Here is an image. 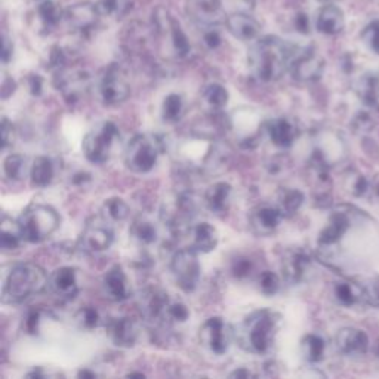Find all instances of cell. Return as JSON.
<instances>
[{"label": "cell", "instance_id": "1", "mask_svg": "<svg viewBox=\"0 0 379 379\" xmlns=\"http://www.w3.org/2000/svg\"><path fill=\"white\" fill-rule=\"evenodd\" d=\"M280 326H282V316L273 310L264 308L254 311L246 317L234 335L244 351L267 354L274 347Z\"/></svg>", "mask_w": 379, "mask_h": 379}, {"label": "cell", "instance_id": "2", "mask_svg": "<svg viewBox=\"0 0 379 379\" xmlns=\"http://www.w3.org/2000/svg\"><path fill=\"white\" fill-rule=\"evenodd\" d=\"M290 51L276 36L259 39L249 51L248 62L252 74L262 84H273L285 74L290 65Z\"/></svg>", "mask_w": 379, "mask_h": 379}, {"label": "cell", "instance_id": "3", "mask_svg": "<svg viewBox=\"0 0 379 379\" xmlns=\"http://www.w3.org/2000/svg\"><path fill=\"white\" fill-rule=\"evenodd\" d=\"M46 271L35 262H18L4 276V304H21L47 288Z\"/></svg>", "mask_w": 379, "mask_h": 379}, {"label": "cell", "instance_id": "4", "mask_svg": "<svg viewBox=\"0 0 379 379\" xmlns=\"http://www.w3.org/2000/svg\"><path fill=\"white\" fill-rule=\"evenodd\" d=\"M58 212L47 205H31L18 218V224L26 242L40 243L51 237L60 227Z\"/></svg>", "mask_w": 379, "mask_h": 379}, {"label": "cell", "instance_id": "5", "mask_svg": "<svg viewBox=\"0 0 379 379\" xmlns=\"http://www.w3.org/2000/svg\"><path fill=\"white\" fill-rule=\"evenodd\" d=\"M162 152L163 141L157 135H135L125 148L126 168L135 174H148L157 164Z\"/></svg>", "mask_w": 379, "mask_h": 379}, {"label": "cell", "instance_id": "6", "mask_svg": "<svg viewBox=\"0 0 379 379\" xmlns=\"http://www.w3.org/2000/svg\"><path fill=\"white\" fill-rule=\"evenodd\" d=\"M118 135L119 129L113 122L104 120L95 125L84 138V144H81L85 157L91 163H106L111 156L114 141H116Z\"/></svg>", "mask_w": 379, "mask_h": 379}, {"label": "cell", "instance_id": "7", "mask_svg": "<svg viewBox=\"0 0 379 379\" xmlns=\"http://www.w3.org/2000/svg\"><path fill=\"white\" fill-rule=\"evenodd\" d=\"M197 251L193 248L178 251L171 259V271L175 283L184 292H194L200 282V262L197 258Z\"/></svg>", "mask_w": 379, "mask_h": 379}, {"label": "cell", "instance_id": "8", "mask_svg": "<svg viewBox=\"0 0 379 379\" xmlns=\"http://www.w3.org/2000/svg\"><path fill=\"white\" fill-rule=\"evenodd\" d=\"M234 336L232 326L221 317L208 319L199 331V339L203 347L217 356H222L228 351Z\"/></svg>", "mask_w": 379, "mask_h": 379}, {"label": "cell", "instance_id": "9", "mask_svg": "<svg viewBox=\"0 0 379 379\" xmlns=\"http://www.w3.org/2000/svg\"><path fill=\"white\" fill-rule=\"evenodd\" d=\"M114 242V230L111 222L100 218H92L84 228V233L79 240V248L89 254H100L107 249Z\"/></svg>", "mask_w": 379, "mask_h": 379}, {"label": "cell", "instance_id": "10", "mask_svg": "<svg viewBox=\"0 0 379 379\" xmlns=\"http://www.w3.org/2000/svg\"><path fill=\"white\" fill-rule=\"evenodd\" d=\"M129 94V84L118 69L107 70L98 80L96 96L104 106H119L128 100Z\"/></svg>", "mask_w": 379, "mask_h": 379}, {"label": "cell", "instance_id": "11", "mask_svg": "<svg viewBox=\"0 0 379 379\" xmlns=\"http://www.w3.org/2000/svg\"><path fill=\"white\" fill-rule=\"evenodd\" d=\"M289 70L295 80L302 81V84H310V81H316L322 77L324 70V61L315 51H304L302 54L290 60Z\"/></svg>", "mask_w": 379, "mask_h": 379}, {"label": "cell", "instance_id": "12", "mask_svg": "<svg viewBox=\"0 0 379 379\" xmlns=\"http://www.w3.org/2000/svg\"><path fill=\"white\" fill-rule=\"evenodd\" d=\"M283 218L282 210L277 206L261 205L251 212L249 225L256 236H270L278 228Z\"/></svg>", "mask_w": 379, "mask_h": 379}, {"label": "cell", "instance_id": "13", "mask_svg": "<svg viewBox=\"0 0 379 379\" xmlns=\"http://www.w3.org/2000/svg\"><path fill=\"white\" fill-rule=\"evenodd\" d=\"M187 12L194 21L212 27L224 20L221 0H187Z\"/></svg>", "mask_w": 379, "mask_h": 379}, {"label": "cell", "instance_id": "14", "mask_svg": "<svg viewBox=\"0 0 379 379\" xmlns=\"http://www.w3.org/2000/svg\"><path fill=\"white\" fill-rule=\"evenodd\" d=\"M47 288L62 300H72L79 293L77 271L72 267L57 268L47 280Z\"/></svg>", "mask_w": 379, "mask_h": 379}, {"label": "cell", "instance_id": "15", "mask_svg": "<svg viewBox=\"0 0 379 379\" xmlns=\"http://www.w3.org/2000/svg\"><path fill=\"white\" fill-rule=\"evenodd\" d=\"M107 335L118 347H134L140 336L138 324L129 317L113 319L107 324Z\"/></svg>", "mask_w": 379, "mask_h": 379}, {"label": "cell", "instance_id": "16", "mask_svg": "<svg viewBox=\"0 0 379 379\" xmlns=\"http://www.w3.org/2000/svg\"><path fill=\"white\" fill-rule=\"evenodd\" d=\"M336 349L345 356H361L369 349L368 335L356 327H344L335 338Z\"/></svg>", "mask_w": 379, "mask_h": 379}, {"label": "cell", "instance_id": "17", "mask_svg": "<svg viewBox=\"0 0 379 379\" xmlns=\"http://www.w3.org/2000/svg\"><path fill=\"white\" fill-rule=\"evenodd\" d=\"M103 293L113 302H120L129 298L130 285L122 267L114 266L106 273L103 278Z\"/></svg>", "mask_w": 379, "mask_h": 379}, {"label": "cell", "instance_id": "18", "mask_svg": "<svg viewBox=\"0 0 379 379\" xmlns=\"http://www.w3.org/2000/svg\"><path fill=\"white\" fill-rule=\"evenodd\" d=\"M266 130L276 147L289 148L300 135V129L289 118H276L267 122Z\"/></svg>", "mask_w": 379, "mask_h": 379}, {"label": "cell", "instance_id": "19", "mask_svg": "<svg viewBox=\"0 0 379 379\" xmlns=\"http://www.w3.org/2000/svg\"><path fill=\"white\" fill-rule=\"evenodd\" d=\"M350 217L347 212H334L331 218H329L326 227L322 230L319 234V246L323 249H329L339 243V240L345 236L350 228Z\"/></svg>", "mask_w": 379, "mask_h": 379}, {"label": "cell", "instance_id": "20", "mask_svg": "<svg viewBox=\"0 0 379 379\" xmlns=\"http://www.w3.org/2000/svg\"><path fill=\"white\" fill-rule=\"evenodd\" d=\"M227 28L232 35L243 42L255 40L261 33V24L254 18L252 15L244 12L232 13L225 20Z\"/></svg>", "mask_w": 379, "mask_h": 379}, {"label": "cell", "instance_id": "21", "mask_svg": "<svg viewBox=\"0 0 379 379\" xmlns=\"http://www.w3.org/2000/svg\"><path fill=\"white\" fill-rule=\"evenodd\" d=\"M310 270V256L302 251H290L282 261V271L286 282L298 285L305 278Z\"/></svg>", "mask_w": 379, "mask_h": 379}, {"label": "cell", "instance_id": "22", "mask_svg": "<svg viewBox=\"0 0 379 379\" xmlns=\"http://www.w3.org/2000/svg\"><path fill=\"white\" fill-rule=\"evenodd\" d=\"M169 302L171 301L166 293L157 289H150L141 295L140 307H141L142 315L148 320L154 322V320H164Z\"/></svg>", "mask_w": 379, "mask_h": 379}, {"label": "cell", "instance_id": "23", "mask_svg": "<svg viewBox=\"0 0 379 379\" xmlns=\"http://www.w3.org/2000/svg\"><path fill=\"white\" fill-rule=\"evenodd\" d=\"M233 188L228 183H215L206 190L205 203L215 215H225L232 205Z\"/></svg>", "mask_w": 379, "mask_h": 379}, {"label": "cell", "instance_id": "24", "mask_svg": "<svg viewBox=\"0 0 379 379\" xmlns=\"http://www.w3.org/2000/svg\"><path fill=\"white\" fill-rule=\"evenodd\" d=\"M191 237H193V246L191 248L194 251H197L199 254H209L218 246L220 242V236L217 228L210 225L209 222H200L197 224L193 232H191Z\"/></svg>", "mask_w": 379, "mask_h": 379}, {"label": "cell", "instance_id": "25", "mask_svg": "<svg viewBox=\"0 0 379 379\" xmlns=\"http://www.w3.org/2000/svg\"><path fill=\"white\" fill-rule=\"evenodd\" d=\"M316 26H317V30L320 33H323V35L335 36V35H338V33L342 31V28L345 26L344 13L335 5H326L320 9V12L317 15Z\"/></svg>", "mask_w": 379, "mask_h": 379}, {"label": "cell", "instance_id": "26", "mask_svg": "<svg viewBox=\"0 0 379 379\" xmlns=\"http://www.w3.org/2000/svg\"><path fill=\"white\" fill-rule=\"evenodd\" d=\"M98 15H100L98 6H94L91 4H79L65 12V18H67L69 24L73 28L84 31L95 24Z\"/></svg>", "mask_w": 379, "mask_h": 379}, {"label": "cell", "instance_id": "27", "mask_svg": "<svg viewBox=\"0 0 379 379\" xmlns=\"http://www.w3.org/2000/svg\"><path fill=\"white\" fill-rule=\"evenodd\" d=\"M55 176V164L54 162L46 157V156H39L33 160L30 166V178L31 184L35 187H47L54 181Z\"/></svg>", "mask_w": 379, "mask_h": 379}, {"label": "cell", "instance_id": "28", "mask_svg": "<svg viewBox=\"0 0 379 379\" xmlns=\"http://www.w3.org/2000/svg\"><path fill=\"white\" fill-rule=\"evenodd\" d=\"M228 91L220 84H209L200 94V101L203 107L212 113H220L228 104Z\"/></svg>", "mask_w": 379, "mask_h": 379}, {"label": "cell", "instance_id": "29", "mask_svg": "<svg viewBox=\"0 0 379 379\" xmlns=\"http://www.w3.org/2000/svg\"><path fill=\"white\" fill-rule=\"evenodd\" d=\"M356 92L368 107L379 108V76L365 74L360 77L356 84Z\"/></svg>", "mask_w": 379, "mask_h": 379}, {"label": "cell", "instance_id": "30", "mask_svg": "<svg viewBox=\"0 0 379 379\" xmlns=\"http://www.w3.org/2000/svg\"><path fill=\"white\" fill-rule=\"evenodd\" d=\"M334 296L338 304L354 307L363 302V289H361V285L353 282H338L334 286Z\"/></svg>", "mask_w": 379, "mask_h": 379}, {"label": "cell", "instance_id": "31", "mask_svg": "<svg viewBox=\"0 0 379 379\" xmlns=\"http://www.w3.org/2000/svg\"><path fill=\"white\" fill-rule=\"evenodd\" d=\"M305 196L298 188H283L277 197V208L282 210L283 217H292L304 205Z\"/></svg>", "mask_w": 379, "mask_h": 379}, {"label": "cell", "instance_id": "32", "mask_svg": "<svg viewBox=\"0 0 379 379\" xmlns=\"http://www.w3.org/2000/svg\"><path fill=\"white\" fill-rule=\"evenodd\" d=\"M301 351L308 363H320L326 354V341L317 334H308L301 341Z\"/></svg>", "mask_w": 379, "mask_h": 379}, {"label": "cell", "instance_id": "33", "mask_svg": "<svg viewBox=\"0 0 379 379\" xmlns=\"http://www.w3.org/2000/svg\"><path fill=\"white\" fill-rule=\"evenodd\" d=\"M24 240L18 221H12L8 217L2 218V234H0V244L5 252L18 249Z\"/></svg>", "mask_w": 379, "mask_h": 379}, {"label": "cell", "instance_id": "34", "mask_svg": "<svg viewBox=\"0 0 379 379\" xmlns=\"http://www.w3.org/2000/svg\"><path fill=\"white\" fill-rule=\"evenodd\" d=\"M186 111L184 98L179 94H169L162 104V119L166 123H175L181 120Z\"/></svg>", "mask_w": 379, "mask_h": 379}, {"label": "cell", "instance_id": "35", "mask_svg": "<svg viewBox=\"0 0 379 379\" xmlns=\"http://www.w3.org/2000/svg\"><path fill=\"white\" fill-rule=\"evenodd\" d=\"M101 217L108 222H122L129 217V205L122 197H110L101 206Z\"/></svg>", "mask_w": 379, "mask_h": 379}, {"label": "cell", "instance_id": "36", "mask_svg": "<svg viewBox=\"0 0 379 379\" xmlns=\"http://www.w3.org/2000/svg\"><path fill=\"white\" fill-rule=\"evenodd\" d=\"M130 234H132V237L142 244H152L159 237L157 227L152 221H148L147 218L135 220L134 224H132Z\"/></svg>", "mask_w": 379, "mask_h": 379}, {"label": "cell", "instance_id": "37", "mask_svg": "<svg viewBox=\"0 0 379 379\" xmlns=\"http://www.w3.org/2000/svg\"><path fill=\"white\" fill-rule=\"evenodd\" d=\"M5 176L11 181H21L27 174V160L21 154H9L4 160Z\"/></svg>", "mask_w": 379, "mask_h": 379}, {"label": "cell", "instance_id": "38", "mask_svg": "<svg viewBox=\"0 0 379 379\" xmlns=\"http://www.w3.org/2000/svg\"><path fill=\"white\" fill-rule=\"evenodd\" d=\"M38 15H39V18H40V23L46 28H52L61 20V12H60V9L57 8L55 4L49 2V0H45V2L39 6Z\"/></svg>", "mask_w": 379, "mask_h": 379}, {"label": "cell", "instance_id": "39", "mask_svg": "<svg viewBox=\"0 0 379 379\" xmlns=\"http://www.w3.org/2000/svg\"><path fill=\"white\" fill-rule=\"evenodd\" d=\"M171 39H172V45H174L176 55L187 57L191 49L190 42L186 36V33L183 31V28H181L174 20L171 23Z\"/></svg>", "mask_w": 379, "mask_h": 379}, {"label": "cell", "instance_id": "40", "mask_svg": "<svg viewBox=\"0 0 379 379\" xmlns=\"http://www.w3.org/2000/svg\"><path fill=\"white\" fill-rule=\"evenodd\" d=\"M101 322V316L100 312H98L96 308L94 307H84L77 311L76 315V323L81 327V329H95L98 324Z\"/></svg>", "mask_w": 379, "mask_h": 379}, {"label": "cell", "instance_id": "41", "mask_svg": "<svg viewBox=\"0 0 379 379\" xmlns=\"http://www.w3.org/2000/svg\"><path fill=\"white\" fill-rule=\"evenodd\" d=\"M258 288L264 295L273 296L280 289V277L270 270L262 271L258 276Z\"/></svg>", "mask_w": 379, "mask_h": 379}, {"label": "cell", "instance_id": "42", "mask_svg": "<svg viewBox=\"0 0 379 379\" xmlns=\"http://www.w3.org/2000/svg\"><path fill=\"white\" fill-rule=\"evenodd\" d=\"M361 289H363V302L370 307L379 308V276L368 278L361 285Z\"/></svg>", "mask_w": 379, "mask_h": 379}, {"label": "cell", "instance_id": "43", "mask_svg": "<svg viewBox=\"0 0 379 379\" xmlns=\"http://www.w3.org/2000/svg\"><path fill=\"white\" fill-rule=\"evenodd\" d=\"M347 188L356 197H363L370 191V183L361 174H351L347 178Z\"/></svg>", "mask_w": 379, "mask_h": 379}, {"label": "cell", "instance_id": "44", "mask_svg": "<svg viewBox=\"0 0 379 379\" xmlns=\"http://www.w3.org/2000/svg\"><path fill=\"white\" fill-rule=\"evenodd\" d=\"M190 317V311L183 302H169L164 320L174 323H186Z\"/></svg>", "mask_w": 379, "mask_h": 379}, {"label": "cell", "instance_id": "45", "mask_svg": "<svg viewBox=\"0 0 379 379\" xmlns=\"http://www.w3.org/2000/svg\"><path fill=\"white\" fill-rule=\"evenodd\" d=\"M361 39H363L370 51L379 54V21L369 24L361 33Z\"/></svg>", "mask_w": 379, "mask_h": 379}, {"label": "cell", "instance_id": "46", "mask_svg": "<svg viewBox=\"0 0 379 379\" xmlns=\"http://www.w3.org/2000/svg\"><path fill=\"white\" fill-rule=\"evenodd\" d=\"M232 271L237 278H246L254 271V264L249 258H237L236 261H233Z\"/></svg>", "mask_w": 379, "mask_h": 379}, {"label": "cell", "instance_id": "47", "mask_svg": "<svg viewBox=\"0 0 379 379\" xmlns=\"http://www.w3.org/2000/svg\"><path fill=\"white\" fill-rule=\"evenodd\" d=\"M15 141V128L8 120V118L2 119V148H8Z\"/></svg>", "mask_w": 379, "mask_h": 379}, {"label": "cell", "instance_id": "48", "mask_svg": "<svg viewBox=\"0 0 379 379\" xmlns=\"http://www.w3.org/2000/svg\"><path fill=\"white\" fill-rule=\"evenodd\" d=\"M221 42H222L221 40V35L215 28H213V27L206 28V31L203 33V43L206 45V47L217 49L221 45Z\"/></svg>", "mask_w": 379, "mask_h": 379}, {"label": "cell", "instance_id": "49", "mask_svg": "<svg viewBox=\"0 0 379 379\" xmlns=\"http://www.w3.org/2000/svg\"><path fill=\"white\" fill-rule=\"evenodd\" d=\"M39 323H40V312L39 311H30L26 317V322H24L26 331L28 334H35L38 331Z\"/></svg>", "mask_w": 379, "mask_h": 379}, {"label": "cell", "instance_id": "50", "mask_svg": "<svg viewBox=\"0 0 379 379\" xmlns=\"http://www.w3.org/2000/svg\"><path fill=\"white\" fill-rule=\"evenodd\" d=\"M28 86L33 95H40L43 89V79L38 74H31L28 77Z\"/></svg>", "mask_w": 379, "mask_h": 379}, {"label": "cell", "instance_id": "51", "mask_svg": "<svg viewBox=\"0 0 379 379\" xmlns=\"http://www.w3.org/2000/svg\"><path fill=\"white\" fill-rule=\"evenodd\" d=\"M12 54H13V45H12V42L6 38V36H4V47H2V61L5 62V64H8L9 61H11V58H12Z\"/></svg>", "mask_w": 379, "mask_h": 379}, {"label": "cell", "instance_id": "52", "mask_svg": "<svg viewBox=\"0 0 379 379\" xmlns=\"http://www.w3.org/2000/svg\"><path fill=\"white\" fill-rule=\"evenodd\" d=\"M295 27L298 28V31L301 33H307L310 30V24H308V20L305 15H298V18L295 20Z\"/></svg>", "mask_w": 379, "mask_h": 379}, {"label": "cell", "instance_id": "53", "mask_svg": "<svg viewBox=\"0 0 379 379\" xmlns=\"http://www.w3.org/2000/svg\"><path fill=\"white\" fill-rule=\"evenodd\" d=\"M230 376L232 378H251L252 373L246 368H240V369H236L233 373H230Z\"/></svg>", "mask_w": 379, "mask_h": 379}, {"label": "cell", "instance_id": "54", "mask_svg": "<svg viewBox=\"0 0 379 379\" xmlns=\"http://www.w3.org/2000/svg\"><path fill=\"white\" fill-rule=\"evenodd\" d=\"M79 376H80V378H86V376H89V378H94V376H95V373H92V372H88V370H81V372H79Z\"/></svg>", "mask_w": 379, "mask_h": 379}, {"label": "cell", "instance_id": "55", "mask_svg": "<svg viewBox=\"0 0 379 379\" xmlns=\"http://www.w3.org/2000/svg\"><path fill=\"white\" fill-rule=\"evenodd\" d=\"M128 376H138V378H144V373H135V372H132V373H129Z\"/></svg>", "mask_w": 379, "mask_h": 379}, {"label": "cell", "instance_id": "56", "mask_svg": "<svg viewBox=\"0 0 379 379\" xmlns=\"http://www.w3.org/2000/svg\"><path fill=\"white\" fill-rule=\"evenodd\" d=\"M129 2H130V0H129Z\"/></svg>", "mask_w": 379, "mask_h": 379}]
</instances>
